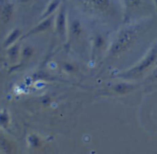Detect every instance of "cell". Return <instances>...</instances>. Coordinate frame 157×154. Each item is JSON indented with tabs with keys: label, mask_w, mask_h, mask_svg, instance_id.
I'll return each instance as SVG.
<instances>
[{
	"label": "cell",
	"mask_w": 157,
	"mask_h": 154,
	"mask_svg": "<svg viewBox=\"0 0 157 154\" xmlns=\"http://www.w3.org/2000/svg\"><path fill=\"white\" fill-rule=\"evenodd\" d=\"M136 35L137 29L136 27H130L124 29L113 41L110 48V53L112 55H117L125 52L131 45Z\"/></svg>",
	"instance_id": "cell-1"
},
{
	"label": "cell",
	"mask_w": 157,
	"mask_h": 154,
	"mask_svg": "<svg viewBox=\"0 0 157 154\" xmlns=\"http://www.w3.org/2000/svg\"><path fill=\"white\" fill-rule=\"evenodd\" d=\"M157 58V47L154 48L151 51L150 54L147 55V58L143 60L138 65L135 66L132 69L129 70L127 72H124L121 74V76L124 78L130 79V78H136L139 75H142L144 72H145L150 66L153 64V63L156 61Z\"/></svg>",
	"instance_id": "cell-2"
},
{
	"label": "cell",
	"mask_w": 157,
	"mask_h": 154,
	"mask_svg": "<svg viewBox=\"0 0 157 154\" xmlns=\"http://www.w3.org/2000/svg\"><path fill=\"white\" fill-rule=\"evenodd\" d=\"M88 9L98 12H106L112 4V0H78Z\"/></svg>",
	"instance_id": "cell-3"
},
{
	"label": "cell",
	"mask_w": 157,
	"mask_h": 154,
	"mask_svg": "<svg viewBox=\"0 0 157 154\" xmlns=\"http://www.w3.org/2000/svg\"><path fill=\"white\" fill-rule=\"evenodd\" d=\"M56 26L58 33L64 35L66 29V12L64 7H61L56 18Z\"/></svg>",
	"instance_id": "cell-4"
},
{
	"label": "cell",
	"mask_w": 157,
	"mask_h": 154,
	"mask_svg": "<svg viewBox=\"0 0 157 154\" xmlns=\"http://www.w3.org/2000/svg\"><path fill=\"white\" fill-rule=\"evenodd\" d=\"M14 7L13 4L12 2H6V4L3 6L2 9L1 11V21L3 23H7L10 21L12 18V15H13Z\"/></svg>",
	"instance_id": "cell-5"
},
{
	"label": "cell",
	"mask_w": 157,
	"mask_h": 154,
	"mask_svg": "<svg viewBox=\"0 0 157 154\" xmlns=\"http://www.w3.org/2000/svg\"><path fill=\"white\" fill-rule=\"evenodd\" d=\"M52 17H47L44 21L39 25L35 27V29H32L30 32H29V35H33V34L39 33V32H42L44 31L47 30L49 28L52 26Z\"/></svg>",
	"instance_id": "cell-6"
},
{
	"label": "cell",
	"mask_w": 157,
	"mask_h": 154,
	"mask_svg": "<svg viewBox=\"0 0 157 154\" xmlns=\"http://www.w3.org/2000/svg\"><path fill=\"white\" fill-rule=\"evenodd\" d=\"M144 0H124L127 9L130 11L139 9L144 5Z\"/></svg>",
	"instance_id": "cell-7"
},
{
	"label": "cell",
	"mask_w": 157,
	"mask_h": 154,
	"mask_svg": "<svg viewBox=\"0 0 157 154\" xmlns=\"http://www.w3.org/2000/svg\"><path fill=\"white\" fill-rule=\"evenodd\" d=\"M60 2H61L60 0H52V2H50L48 6L46 8L44 14H43V17H44V18H47V17L50 16V15L58 9V6H59L60 5Z\"/></svg>",
	"instance_id": "cell-8"
},
{
	"label": "cell",
	"mask_w": 157,
	"mask_h": 154,
	"mask_svg": "<svg viewBox=\"0 0 157 154\" xmlns=\"http://www.w3.org/2000/svg\"><path fill=\"white\" fill-rule=\"evenodd\" d=\"M20 35V32L19 30H14L13 32H12L10 33V35L7 37L6 41H5V45L6 47L8 46H10L11 44H12V43L18 38V36Z\"/></svg>",
	"instance_id": "cell-9"
},
{
	"label": "cell",
	"mask_w": 157,
	"mask_h": 154,
	"mask_svg": "<svg viewBox=\"0 0 157 154\" xmlns=\"http://www.w3.org/2000/svg\"><path fill=\"white\" fill-rule=\"evenodd\" d=\"M132 88H133V87H132L131 85H130V84L121 83V84H118L115 86L114 90L119 94H124L128 92L129 90H131Z\"/></svg>",
	"instance_id": "cell-10"
},
{
	"label": "cell",
	"mask_w": 157,
	"mask_h": 154,
	"mask_svg": "<svg viewBox=\"0 0 157 154\" xmlns=\"http://www.w3.org/2000/svg\"><path fill=\"white\" fill-rule=\"evenodd\" d=\"M0 148L5 153H11L12 152V146L11 144L5 139L4 137H0Z\"/></svg>",
	"instance_id": "cell-11"
},
{
	"label": "cell",
	"mask_w": 157,
	"mask_h": 154,
	"mask_svg": "<svg viewBox=\"0 0 157 154\" xmlns=\"http://www.w3.org/2000/svg\"><path fill=\"white\" fill-rule=\"evenodd\" d=\"M22 3H28V2H30L32 0H20Z\"/></svg>",
	"instance_id": "cell-12"
},
{
	"label": "cell",
	"mask_w": 157,
	"mask_h": 154,
	"mask_svg": "<svg viewBox=\"0 0 157 154\" xmlns=\"http://www.w3.org/2000/svg\"><path fill=\"white\" fill-rule=\"evenodd\" d=\"M153 1H154V2L156 3V5L157 6V0H153Z\"/></svg>",
	"instance_id": "cell-13"
}]
</instances>
